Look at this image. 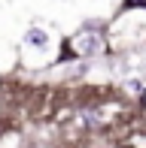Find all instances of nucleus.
<instances>
[{"label": "nucleus", "mask_w": 146, "mask_h": 148, "mask_svg": "<svg viewBox=\"0 0 146 148\" xmlns=\"http://www.w3.org/2000/svg\"><path fill=\"white\" fill-rule=\"evenodd\" d=\"M140 100H143V106H146V88H143V97H140Z\"/></svg>", "instance_id": "obj_5"}, {"label": "nucleus", "mask_w": 146, "mask_h": 148, "mask_svg": "<svg viewBox=\"0 0 146 148\" xmlns=\"http://www.w3.org/2000/svg\"><path fill=\"white\" fill-rule=\"evenodd\" d=\"M28 39H31L34 45H43V42H46V33H40V30H31V33H28Z\"/></svg>", "instance_id": "obj_2"}, {"label": "nucleus", "mask_w": 146, "mask_h": 148, "mask_svg": "<svg viewBox=\"0 0 146 148\" xmlns=\"http://www.w3.org/2000/svg\"><path fill=\"white\" fill-rule=\"evenodd\" d=\"M128 6H146V0H128Z\"/></svg>", "instance_id": "obj_4"}, {"label": "nucleus", "mask_w": 146, "mask_h": 148, "mask_svg": "<svg viewBox=\"0 0 146 148\" xmlns=\"http://www.w3.org/2000/svg\"><path fill=\"white\" fill-rule=\"evenodd\" d=\"M73 45H76L79 55H95V51L104 49V39L97 36V33H79V36L73 39Z\"/></svg>", "instance_id": "obj_1"}, {"label": "nucleus", "mask_w": 146, "mask_h": 148, "mask_svg": "<svg viewBox=\"0 0 146 148\" xmlns=\"http://www.w3.org/2000/svg\"><path fill=\"white\" fill-rule=\"evenodd\" d=\"M128 145H134V148H146V139H143V136H131Z\"/></svg>", "instance_id": "obj_3"}]
</instances>
